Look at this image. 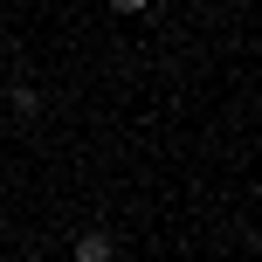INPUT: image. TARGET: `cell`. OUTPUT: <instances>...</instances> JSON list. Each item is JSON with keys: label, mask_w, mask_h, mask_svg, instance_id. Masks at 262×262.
<instances>
[{"label": "cell", "mask_w": 262, "mask_h": 262, "mask_svg": "<svg viewBox=\"0 0 262 262\" xmlns=\"http://www.w3.org/2000/svg\"><path fill=\"white\" fill-rule=\"evenodd\" d=\"M76 262H118V242H111L104 228H90V235L76 242Z\"/></svg>", "instance_id": "1"}, {"label": "cell", "mask_w": 262, "mask_h": 262, "mask_svg": "<svg viewBox=\"0 0 262 262\" xmlns=\"http://www.w3.org/2000/svg\"><path fill=\"white\" fill-rule=\"evenodd\" d=\"M14 111H21V118H35V111H41V90H35V83H14Z\"/></svg>", "instance_id": "2"}, {"label": "cell", "mask_w": 262, "mask_h": 262, "mask_svg": "<svg viewBox=\"0 0 262 262\" xmlns=\"http://www.w3.org/2000/svg\"><path fill=\"white\" fill-rule=\"evenodd\" d=\"M111 7H118V14H145V0H111Z\"/></svg>", "instance_id": "3"}]
</instances>
